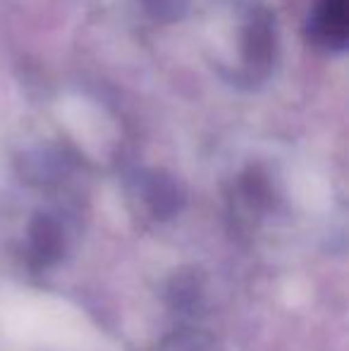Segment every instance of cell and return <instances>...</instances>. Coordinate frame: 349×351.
Here are the masks:
<instances>
[{
	"label": "cell",
	"mask_w": 349,
	"mask_h": 351,
	"mask_svg": "<svg viewBox=\"0 0 349 351\" xmlns=\"http://www.w3.org/2000/svg\"><path fill=\"white\" fill-rule=\"evenodd\" d=\"M29 251L36 265L48 268L58 263L65 251V234L56 217L51 215H36L29 227Z\"/></svg>",
	"instance_id": "obj_1"
},
{
	"label": "cell",
	"mask_w": 349,
	"mask_h": 351,
	"mask_svg": "<svg viewBox=\"0 0 349 351\" xmlns=\"http://www.w3.org/2000/svg\"><path fill=\"white\" fill-rule=\"evenodd\" d=\"M313 32L326 46L342 48L347 38V0H321L313 17Z\"/></svg>",
	"instance_id": "obj_2"
},
{
	"label": "cell",
	"mask_w": 349,
	"mask_h": 351,
	"mask_svg": "<svg viewBox=\"0 0 349 351\" xmlns=\"http://www.w3.org/2000/svg\"><path fill=\"white\" fill-rule=\"evenodd\" d=\"M170 308L180 313H194L204 301V278L199 270H180L168 282L165 289Z\"/></svg>",
	"instance_id": "obj_3"
},
{
	"label": "cell",
	"mask_w": 349,
	"mask_h": 351,
	"mask_svg": "<svg viewBox=\"0 0 349 351\" xmlns=\"http://www.w3.org/2000/svg\"><path fill=\"white\" fill-rule=\"evenodd\" d=\"M146 201L149 208L156 217L165 220V217L177 215V210L182 208V194L177 189L175 182L165 180V177H156L146 189Z\"/></svg>",
	"instance_id": "obj_4"
}]
</instances>
